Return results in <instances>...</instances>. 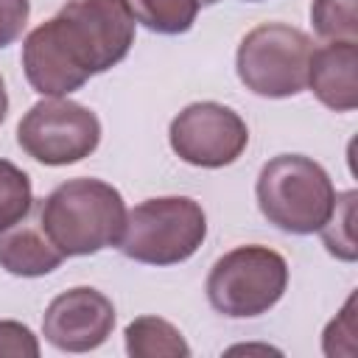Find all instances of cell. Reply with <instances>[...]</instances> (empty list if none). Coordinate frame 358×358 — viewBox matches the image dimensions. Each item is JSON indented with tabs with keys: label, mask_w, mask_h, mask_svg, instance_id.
Masks as SVG:
<instances>
[{
	"label": "cell",
	"mask_w": 358,
	"mask_h": 358,
	"mask_svg": "<svg viewBox=\"0 0 358 358\" xmlns=\"http://www.w3.org/2000/svg\"><path fill=\"white\" fill-rule=\"evenodd\" d=\"M36 358L39 341L36 336L20 322H0V358Z\"/></svg>",
	"instance_id": "obj_17"
},
{
	"label": "cell",
	"mask_w": 358,
	"mask_h": 358,
	"mask_svg": "<svg viewBox=\"0 0 358 358\" xmlns=\"http://www.w3.org/2000/svg\"><path fill=\"white\" fill-rule=\"evenodd\" d=\"M126 352L131 358H187L190 347L182 333L159 319V316H140L126 324Z\"/></svg>",
	"instance_id": "obj_12"
},
{
	"label": "cell",
	"mask_w": 358,
	"mask_h": 358,
	"mask_svg": "<svg viewBox=\"0 0 358 358\" xmlns=\"http://www.w3.org/2000/svg\"><path fill=\"white\" fill-rule=\"evenodd\" d=\"M207 238V215L187 196H162L126 210L117 249L137 263L173 266L196 255Z\"/></svg>",
	"instance_id": "obj_3"
},
{
	"label": "cell",
	"mask_w": 358,
	"mask_h": 358,
	"mask_svg": "<svg viewBox=\"0 0 358 358\" xmlns=\"http://www.w3.org/2000/svg\"><path fill=\"white\" fill-rule=\"evenodd\" d=\"M39 221L64 257L95 255L120 241L126 204L117 187L101 179H70L39 204Z\"/></svg>",
	"instance_id": "obj_1"
},
{
	"label": "cell",
	"mask_w": 358,
	"mask_h": 358,
	"mask_svg": "<svg viewBox=\"0 0 358 358\" xmlns=\"http://www.w3.org/2000/svg\"><path fill=\"white\" fill-rule=\"evenodd\" d=\"M358 42L336 39L313 48L308 67L310 92L333 112H352L358 106Z\"/></svg>",
	"instance_id": "obj_10"
},
{
	"label": "cell",
	"mask_w": 358,
	"mask_h": 358,
	"mask_svg": "<svg viewBox=\"0 0 358 358\" xmlns=\"http://www.w3.org/2000/svg\"><path fill=\"white\" fill-rule=\"evenodd\" d=\"M6 112H8V95H6V84L0 78V123L6 120Z\"/></svg>",
	"instance_id": "obj_19"
},
{
	"label": "cell",
	"mask_w": 358,
	"mask_h": 358,
	"mask_svg": "<svg viewBox=\"0 0 358 358\" xmlns=\"http://www.w3.org/2000/svg\"><path fill=\"white\" fill-rule=\"evenodd\" d=\"M213 3H218V0H199V6H213Z\"/></svg>",
	"instance_id": "obj_20"
},
{
	"label": "cell",
	"mask_w": 358,
	"mask_h": 358,
	"mask_svg": "<svg viewBox=\"0 0 358 358\" xmlns=\"http://www.w3.org/2000/svg\"><path fill=\"white\" fill-rule=\"evenodd\" d=\"M288 285V263L280 252L249 243L221 255L207 277L210 305L229 319L260 316L280 302Z\"/></svg>",
	"instance_id": "obj_4"
},
{
	"label": "cell",
	"mask_w": 358,
	"mask_h": 358,
	"mask_svg": "<svg viewBox=\"0 0 358 358\" xmlns=\"http://www.w3.org/2000/svg\"><path fill=\"white\" fill-rule=\"evenodd\" d=\"M134 22L157 34H185L196 22L199 0H120Z\"/></svg>",
	"instance_id": "obj_13"
},
{
	"label": "cell",
	"mask_w": 358,
	"mask_h": 358,
	"mask_svg": "<svg viewBox=\"0 0 358 358\" xmlns=\"http://www.w3.org/2000/svg\"><path fill=\"white\" fill-rule=\"evenodd\" d=\"M17 143L42 165H70L98 148L101 120L84 103L70 98H45L20 120Z\"/></svg>",
	"instance_id": "obj_7"
},
{
	"label": "cell",
	"mask_w": 358,
	"mask_h": 358,
	"mask_svg": "<svg viewBox=\"0 0 358 358\" xmlns=\"http://www.w3.org/2000/svg\"><path fill=\"white\" fill-rule=\"evenodd\" d=\"M168 140L176 157L187 165L224 168L243 154L249 129L235 109L215 101H199L185 106L171 120Z\"/></svg>",
	"instance_id": "obj_8"
},
{
	"label": "cell",
	"mask_w": 358,
	"mask_h": 358,
	"mask_svg": "<svg viewBox=\"0 0 358 358\" xmlns=\"http://www.w3.org/2000/svg\"><path fill=\"white\" fill-rule=\"evenodd\" d=\"M28 215L0 232V268L17 277H42L59 268L64 255L48 238L42 221H28Z\"/></svg>",
	"instance_id": "obj_11"
},
{
	"label": "cell",
	"mask_w": 358,
	"mask_h": 358,
	"mask_svg": "<svg viewBox=\"0 0 358 358\" xmlns=\"http://www.w3.org/2000/svg\"><path fill=\"white\" fill-rule=\"evenodd\" d=\"M358 0H313L310 20L319 36L336 39H358Z\"/></svg>",
	"instance_id": "obj_15"
},
{
	"label": "cell",
	"mask_w": 358,
	"mask_h": 358,
	"mask_svg": "<svg viewBox=\"0 0 358 358\" xmlns=\"http://www.w3.org/2000/svg\"><path fill=\"white\" fill-rule=\"evenodd\" d=\"M255 190L268 224L291 235L319 232L336 204L327 171L302 154H280L268 159L260 168Z\"/></svg>",
	"instance_id": "obj_2"
},
{
	"label": "cell",
	"mask_w": 358,
	"mask_h": 358,
	"mask_svg": "<svg viewBox=\"0 0 358 358\" xmlns=\"http://www.w3.org/2000/svg\"><path fill=\"white\" fill-rule=\"evenodd\" d=\"M34 207L31 179L22 168L8 159H0V232L25 218Z\"/></svg>",
	"instance_id": "obj_14"
},
{
	"label": "cell",
	"mask_w": 358,
	"mask_h": 358,
	"mask_svg": "<svg viewBox=\"0 0 358 358\" xmlns=\"http://www.w3.org/2000/svg\"><path fill=\"white\" fill-rule=\"evenodd\" d=\"M31 14L28 0H0V48L20 39L25 22Z\"/></svg>",
	"instance_id": "obj_18"
},
{
	"label": "cell",
	"mask_w": 358,
	"mask_h": 358,
	"mask_svg": "<svg viewBox=\"0 0 358 358\" xmlns=\"http://www.w3.org/2000/svg\"><path fill=\"white\" fill-rule=\"evenodd\" d=\"M352 218H355V190H347L341 196H336L333 213L324 221L322 241L327 246L330 255L341 257V260H355V235H352Z\"/></svg>",
	"instance_id": "obj_16"
},
{
	"label": "cell",
	"mask_w": 358,
	"mask_h": 358,
	"mask_svg": "<svg viewBox=\"0 0 358 358\" xmlns=\"http://www.w3.org/2000/svg\"><path fill=\"white\" fill-rule=\"evenodd\" d=\"M112 327L115 308L109 296L87 285L59 294L42 316L45 338L62 352H90L109 338Z\"/></svg>",
	"instance_id": "obj_9"
},
{
	"label": "cell",
	"mask_w": 358,
	"mask_h": 358,
	"mask_svg": "<svg viewBox=\"0 0 358 358\" xmlns=\"http://www.w3.org/2000/svg\"><path fill=\"white\" fill-rule=\"evenodd\" d=\"M313 42L305 31L285 22L252 28L235 56L238 78L246 90L263 98H291L308 87Z\"/></svg>",
	"instance_id": "obj_6"
},
{
	"label": "cell",
	"mask_w": 358,
	"mask_h": 358,
	"mask_svg": "<svg viewBox=\"0 0 358 358\" xmlns=\"http://www.w3.org/2000/svg\"><path fill=\"white\" fill-rule=\"evenodd\" d=\"M48 22L87 78L123 62L134 42V20L120 0H70Z\"/></svg>",
	"instance_id": "obj_5"
}]
</instances>
